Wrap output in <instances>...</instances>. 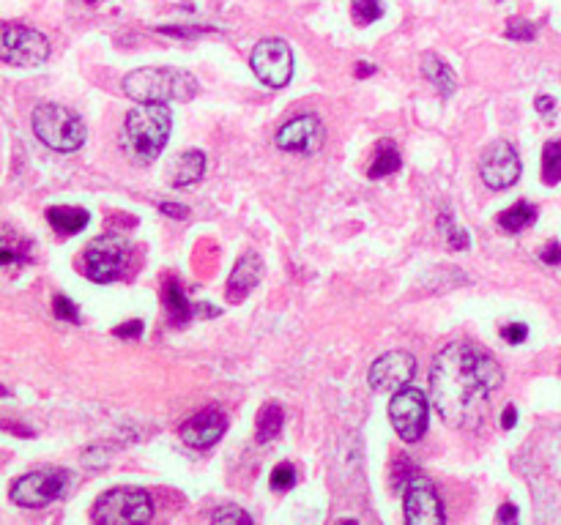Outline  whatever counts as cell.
I'll return each instance as SVG.
<instances>
[{
    "label": "cell",
    "mask_w": 561,
    "mask_h": 525,
    "mask_svg": "<svg viewBox=\"0 0 561 525\" xmlns=\"http://www.w3.org/2000/svg\"><path fill=\"white\" fill-rule=\"evenodd\" d=\"M402 512H405V522L411 525H441L447 520L439 492H435L432 482L425 476H411L409 484H405Z\"/></svg>",
    "instance_id": "obj_11"
},
{
    "label": "cell",
    "mask_w": 561,
    "mask_h": 525,
    "mask_svg": "<svg viewBox=\"0 0 561 525\" xmlns=\"http://www.w3.org/2000/svg\"><path fill=\"white\" fill-rule=\"evenodd\" d=\"M515 421H518V411H515V405H507L504 413H502V427L504 430H512Z\"/></svg>",
    "instance_id": "obj_37"
},
{
    "label": "cell",
    "mask_w": 561,
    "mask_h": 525,
    "mask_svg": "<svg viewBox=\"0 0 561 525\" xmlns=\"http://www.w3.org/2000/svg\"><path fill=\"white\" fill-rule=\"evenodd\" d=\"M69 484H72V474L64 468L30 471L12 484L9 498L25 509H44V506L55 504L58 498H64L69 492Z\"/></svg>",
    "instance_id": "obj_6"
},
{
    "label": "cell",
    "mask_w": 561,
    "mask_h": 525,
    "mask_svg": "<svg viewBox=\"0 0 561 525\" xmlns=\"http://www.w3.org/2000/svg\"><path fill=\"white\" fill-rule=\"evenodd\" d=\"M113 334L121 337V340H137L143 334V320H132V323H121L118 328H113Z\"/></svg>",
    "instance_id": "obj_32"
},
{
    "label": "cell",
    "mask_w": 561,
    "mask_h": 525,
    "mask_svg": "<svg viewBox=\"0 0 561 525\" xmlns=\"http://www.w3.org/2000/svg\"><path fill=\"white\" fill-rule=\"evenodd\" d=\"M414 375H417V358L409 350H389L381 358L372 361L367 380H370L372 391L394 394L409 386Z\"/></svg>",
    "instance_id": "obj_12"
},
{
    "label": "cell",
    "mask_w": 561,
    "mask_h": 525,
    "mask_svg": "<svg viewBox=\"0 0 561 525\" xmlns=\"http://www.w3.org/2000/svg\"><path fill=\"white\" fill-rule=\"evenodd\" d=\"M160 211H162L165 216H170V219H186V216H190V208L181 206V203H162Z\"/></svg>",
    "instance_id": "obj_34"
},
{
    "label": "cell",
    "mask_w": 561,
    "mask_h": 525,
    "mask_svg": "<svg viewBox=\"0 0 561 525\" xmlns=\"http://www.w3.org/2000/svg\"><path fill=\"white\" fill-rule=\"evenodd\" d=\"M195 315H200V317H214V315H220V310L203 302V304H195Z\"/></svg>",
    "instance_id": "obj_39"
},
{
    "label": "cell",
    "mask_w": 561,
    "mask_h": 525,
    "mask_svg": "<svg viewBox=\"0 0 561 525\" xmlns=\"http://www.w3.org/2000/svg\"><path fill=\"white\" fill-rule=\"evenodd\" d=\"M228 430V419L220 408H206L198 416H192L190 421L181 424V441L192 449H208L220 441Z\"/></svg>",
    "instance_id": "obj_15"
},
{
    "label": "cell",
    "mask_w": 561,
    "mask_h": 525,
    "mask_svg": "<svg viewBox=\"0 0 561 525\" xmlns=\"http://www.w3.org/2000/svg\"><path fill=\"white\" fill-rule=\"evenodd\" d=\"M198 80L190 72L170 69V66H145L123 77V93L132 102H151V105H170V102H190L198 93Z\"/></svg>",
    "instance_id": "obj_3"
},
{
    "label": "cell",
    "mask_w": 561,
    "mask_h": 525,
    "mask_svg": "<svg viewBox=\"0 0 561 525\" xmlns=\"http://www.w3.org/2000/svg\"><path fill=\"white\" fill-rule=\"evenodd\" d=\"M370 74H376V66L367 63V60H359V63H356V77L364 80V77H370Z\"/></svg>",
    "instance_id": "obj_38"
},
{
    "label": "cell",
    "mask_w": 561,
    "mask_h": 525,
    "mask_svg": "<svg viewBox=\"0 0 561 525\" xmlns=\"http://www.w3.org/2000/svg\"><path fill=\"white\" fill-rule=\"evenodd\" d=\"M439 227H441V233L447 236V241H449V247L452 249H469V233H465V230L463 227H457L455 222H452V216H441L439 219Z\"/></svg>",
    "instance_id": "obj_26"
},
{
    "label": "cell",
    "mask_w": 561,
    "mask_h": 525,
    "mask_svg": "<svg viewBox=\"0 0 561 525\" xmlns=\"http://www.w3.org/2000/svg\"><path fill=\"white\" fill-rule=\"evenodd\" d=\"M173 129V113L168 105H151L137 102L135 110H129L121 131V151L127 153L135 164H151L157 159Z\"/></svg>",
    "instance_id": "obj_2"
},
{
    "label": "cell",
    "mask_w": 561,
    "mask_h": 525,
    "mask_svg": "<svg viewBox=\"0 0 561 525\" xmlns=\"http://www.w3.org/2000/svg\"><path fill=\"white\" fill-rule=\"evenodd\" d=\"M30 121H34L36 137L58 153H74L82 148L88 135L82 118L64 105H39Z\"/></svg>",
    "instance_id": "obj_4"
},
{
    "label": "cell",
    "mask_w": 561,
    "mask_h": 525,
    "mask_svg": "<svg viewBox=\"0 0 561 525\" xmlns=\"http://www.w3.org/2000/svg\"><path fill=\"white\" fill-rule=\"evenodd\" d=\"M52 312H55V317H60V320L80 323V312H77L74 302L66 299V295H55V299H52Z\"/></svg>",
    "instance_id": "obj_29"
},
{
    "label": "cell",
    "mask_w": 561,
    "mask_h": 525,
    "mask_svg": "<svg viewBox=\"0 0 561 525\" xmlns=\"http://www.w3.org/2000/svg\"><path fill=\"white\" fill-rule=\"evenodd\" d=\"M479 173L485 186L490 189H507L520 178V156L510 143H493L479 161Z\"/></svg>",
    "instance_id": "obj_13"
},
{
    "label": "cell",
    "mask_w": 561,
    "mask_h": 525,
    "mask_svg": "<svg viewBox=\"0 0 561 525\" xmlns=\"http://www.w3.org/2000/svg\"><path fill=\"white\" fill-rule=\"evenodd\" d=\"M400 170V151L392 140H381L376 148V159L370 164V178H384Z\"/></svg>",
    "instance_id": "obj_23"
},
{
    "label": "cell",
    "mask_w": 561,
    "mask_h": 525,
    "mask_svg": "<svg viewBox=\"0 0 561 525\" xmlns=\"http://www.w3.org/2000/svg\"><path fill=\"white\" fill-rule=\"evenodd\" d=\"M542 181L548 186L561 181V143L558 140L548 143L542 151Z\"/></svg>",
    "instance_id": "obj_24"
},
{
    "label": "cell",
    "mask_w": 561,
    "mask_h": 525,
    "mask_svg": "<svg viewBox=\"0 0 561 525\" xmlns=\"http://www.w3.org/2000/svg\"><path fill=\"white\" fill-rule=\"evenodd\" d=\"M206 173V153L203 151H183L178 164L173 168V184L175 186H190L200 181Z\"/></svg>",
    "instance_id": "obj_19"
},
{
    "label": "cell",
    "mask_w": 561,
    "mask_h": 525,
    "mask_svg": "<svg viewBox=\"0 0 561 525\" xmlns=\"http://www.w3.org/2000/svg\"><path fill=\"white\" fill-rule=\"evenodd\" d=\"M47 219H50V224H52L55 233H60V236H74V233H80V230L88 227L90 214H88L85 208H77V206H52V208L47 211Z\"/></svg>",
    "instance_id": "obj_18"
},
{
    "label": "cell",
    "mask_w": 561,
    "mask_h": 525,
    "mask_svg": "<svg viewBox=\"0 0 561 525\" xmlns=\"http://www.w3.org/2000/svg\"><path fill=\"white\" fill-rule=\"evenodd\" d=\"M537 113L542 118H553V110H556V102H553V96H537Z\"/></svg>",
    "instance_id": "obj_35"
},
{
    "label": "cell",
    "mask_w": 561,
    "mask_h": 525,
    "mask_svg": "<svg viewBox=\"0 0 561 525\" xmlns=\"http://www.w3.org/2000/svg\"><path fill=\"white\" fill-rule=\"evenodd\" d=\"M127 241L118 236H99L93 239L85 249V274L90 282L97 285H107L113 279H118V274L123 271V260H127Z\"/></svg>",
    "instance_id": "obj_10"
},
{
    "label": "cell",
    "mask_w": 561,
    "mask_h": 525,
    "mask_svg": "<svg viewBox=\"0 0 561 525\" xmlns=\"http://www.w3.org/2000/svg\"><path fill=\"white\" fill-rule=\"evenodd\" d=\"M165 307H168V315H170V320L175 325L190 323L192 315H195V304L186 302L183 287L178 282H168V287H165Z\"/></svg>",
    "instance_id": "obj_20"
},
{
    "label": "cell",
    "mask_w": 561,
    "mask_h": 525,
    "mask_svg": "<svg viewBox=\"0 0 561 525\" xmlns=\"http://www.w3.org/2000/svg\"><path fill=\"white\" fill-rule=\"evenodd\" d=\"M47 55H50V42L44 33L17 22L4 25V42H0V58H4V63L17 66V69H30V66H42Z\"/></svg>",
    "instance_id": "obj_7"
},
{
    "label": "cell",
    "mask_w": 561,
    "mask_h": 525,
    "mask_svg": "<svg viewBox=\"0 0 561 525\" xmlns=\"http://www.w3.org/2000/svg\"><path fill=\"white\" fill-rule=\"evenodd\" d=\"M269 482H271V487H274L277 492L291 490V487L296 484V468H293L291 463H279V466L271 471Z\"/></svg>",
    "instance_id": "obj_28"
},
{
    "label": "cell",
    "mask_w": 561,
    "mask_h": 525,
    "mask_svg": "<svg viewBox=\"0 0 561 525\" xmlns=\"http://www.w3.org/2000/svg\"><path fill=\"white\" fill-rule=\"evenodd\" d=\"M389 419L394 433L405 443H417L427 433V397L419 388L405 386L394 391V397L389 403Z\"/></svg>",
    "instance_id": "obj_8"
},
{
    "label": "cell",
    "mask_w": 561,
    "mask_h": 525,
    "mask_svg": "<svg viewBox=\"0 0 561 525\" xmlns=\"http://www.w3.org/2000/svg\"><path fill=\"white\" fill-rule=\"evenodd\" d=\"M542 262H548V266H558L561 262V244L558 241H548V247L540 252Z\"/></svg>",
    "instance_id": "obj_33"
},
{
    "label": "cell",
    "mask_w": 561,
    "mask_h": 525,
    "mask_svg": "<svg viewBox=\"0 0 561 525\" xmlns=\"http://www.w3.org/2000/svg\"><path fill=\"white\" fill-rule=\"evenodd\" d=\"M502 337H504L510 345H520V342L528 337V325H523V323H510V325L502 328Z\"/></svg>",
    "instance_id": "obj_31"
},
{
    "label": "cell",
    "mask_w": 561,
    "mask_h": 525,
    "mask_svg": "<svg viewBox=\"0 0 561 525\" xmlns=\"http://www.w3.org/2000/svg\"><path fill=\"white\" fill-rule=\"evenodd\" d=\"M93 522L99 525H129V522H151L153 501L140 487H115L99 496L93 506Z\"/></svg>",
    "instance_id": "obj_5"
},
{
    "label": "cell",
    "mask_w": 561,
    "mask_h": 525,
    "mask_svg": "<svg viewBox=\"0 0 561 525\" xmlns=\"http://www.w3.org/2000/svg\"><path fill=\"white\" fill-rule=\"evenodd\" d=\"M261 277H263V260L255 252L241 255L238 262H236V269L230 271V279H228V302L230 304L244 302L249 295V290H255Z\"/></svg>",
    "instance_id": "obj_16"
},
{
    "label": "cell",
    "mask_w": 561,
    "mask_h": 525,
    "mask_svg": "<svg viewBox=\"0 0 561 525\" xmlns=\"http://www.w3.org/2000/svg\"><path fill=\"white\" fill-rule=\"evenodd\" d=\"M537 219V208L532 203H515L512 208H507L504 214H498V227L507 230V233H520V230L532 227Z\"/></svg>",
    "instance_id": "obj_22"
},
{
    "label": "cell",
    "mask_w": 561,
    "mask_h": 525,
    "mask_svg": "<svg viewBox=\"0 0 561 525\" xmlns=\"http://www.w3.org/2000/svg\"><path fill=\"white\" fill-rule=\"evenodd\" d=\"M323 143V123L318 115H299L277 131V148L291 153H313Z\"/></svg>",
    "instance_id": "obj_14"
},
{
    "label": "cell",
    "mask_w": 561,
    "mask_h": 525,
    "mask_svg": "<svg viewBox=\"0 0 561 525\" xmlns=\"http://www.w3.org/2000/svg\"><path fill=\"white\" fill-rule=\"evenodd\" d=\"M422 74L430 80V85L439 88V93H441L444 98H449V96L455 93V88H457V77H455V72H452V66H449L444 58L432 55V52H427V55L422 58Z\"/></svg>",
    "instance_id": "obj_17"
},
{
    "label": "cell",
    "mask_w": 561,
    "mask_h": 525,
    "mask_svg": "<svg viewBox=\"0 0 561 525\" xmlns=\"http://www.w3.org/2000/svg\"><path fill=\"white\" fill-rule=\"evenodd\" d=\"M504 383L498 361L474 342H452L432 361V405L452 430H474L485 421L493 391Z\"/></svg>",
    "instance_id": "obj_1"
},
{
    "label": "cell",
    "mask_w": 561,
    "mask_h": 525,
    "mask_svg": "<svg viewBox=\"0 0 561 525\" xmlns=\"http://www.w3.org/2000/svg\"><path fill=\"white\" fill-rule=\"evenodd\" d=\"M255 77L269 88H285L293 77V52L285 39H263L249 58Z\"/></svg>",
    "instance_id": "obj_9"
},
{
    "label": "cell",
    "mask_w": 561,
    "mask_h": 525,
    "mask_svg": "<svg viewBox=\"0 0 561 525\" xmlns=\"http://www.w3.org/2000/svg\"><path fill=\"white\" fill-rule=\"evenodd\" d=\"M495 520H498V522H515V520H518V509H515L512 504H504L502 509H498Z\"/></svg>",
    "instance_id": "obj_36"
},
{
    "label": "cell",
    "mask_w": 561,
    "mask_h": 525,
    "mask_svg": "<svg viewBox=\"0 0 561 525\" xmlns=\"http://www.w3.org/2000/svg\"><path fill=\"white\" fill-rule=\"evenodd\" d=\"M351 17L356 25H370L384 17V6L381 0H354L351 4Z\"/></svg>",
    "instance_id": "obj_25"
},
{
    "label": "cell",
    "mask_w": 561,
    "mask_h": 525,
    "mask_svg": "<svg viewBox=\"0 0 561 525\" xmlns=\"http://www.w3.org/2000/svg\"><path fill=\"white\" fill-rule=\"evenodd\" d=\"M88 4H97V0H88Z\"/></svg>",
    "instance_id": "obj_40"
},
{
    "label": "cell",
    "mask_w": 561,
    "mask_h": 525,
    "mask_svg": "<svg viewBox=\"0 0 561 525\" xmlns=\"http://www.w3.org/2000/svg\"><path fill=\"white\" fill-rule=\"evenodd\" d=\"M211 520H214V522H253V517H249L241 506H233V504H228V506H222V509H216V512L211 514Z\"/></svg>",
    "instance_id": "obj_30"
},
{
    "label": "cell",
    "mask_w": 561,
    "mask_h": 525,
    "mask_svg": "<svg viewBox=\"0 0 561 525\" xmlns=\"http://www.w3.org/2000/svg\"><path fill=\"white\" fill-rule=\"evenodd\" d=\"M507 39L510 42H534L537 39V25L528 20H518L512 17L507 22Z\"/></svg>",
    "instance_id": "obj_27"
},
{
    "label": "cell",
    "mask_w": 561,
    "mask_h": 525,
    "mask_svg": "<svg viewBox=\"0 0 561 525\" xmlns=\"http://www.w3.org/2000/svg\"><path fill=\"white\" fill-rule=\"evenodd\" d=\"M283 424H285V413L283 408H279L277 403H266L261 411H258V443H269L274 441L279 433H283Z\"/></svg>",
    "instance_id": "obj_21"
}]
</instances>
